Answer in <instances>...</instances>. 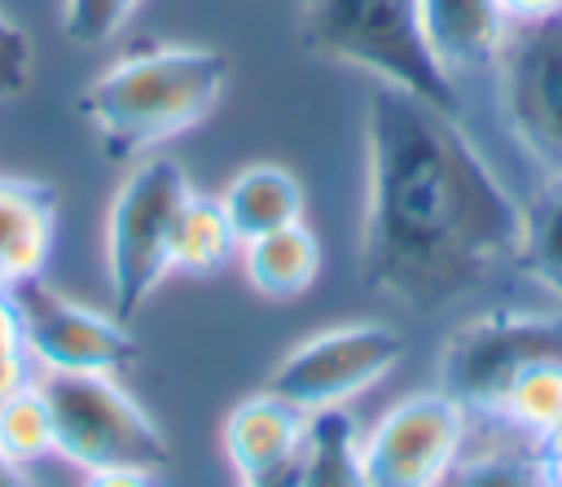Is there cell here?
I'll use <instances>...</instances> for the list:
<instances>
[{
	"mask_svg": "<svg viewBox=\"0 0 562 487\" xmlns=\"http://www.w3.org/2000/svg\"><path fill=\"white\" fill-rule=\"evenodd\" d=\"M522 206L452 110L373 83L364 101L360 281L439 312L514 263Z\"/></svg>",
	"mask_w": 562,
	"mask_h": 487,
	"instance_id": "obj_1",
	"label": "cell"
},
{
	"mask_svg": "<svg viewBox=\"0 0 562 487\" xmlns=\"http://www.w3.org/2000/svg\"><path fill=\"white\" fill-rule=\"evenodd\" d=\"M228 83V57L202 44H149L105 66L79 97L110 158H145L198 127Z\"/></svg>",
	"mask_w": 562,
	"mask_h": 487,
	"instance_id": "obj_2",
	"label": "cell"
},
{
	"mask_svg": "<svg viewBox=\"0 0 562 487\" xmlns=\"http://www.w3.org/2000/svg\"><path fill=\"white\" fill-rule=\"evenodd\" d=\"M299 39L321 61L364 70L457 114V88L426 48L417 0H307Z\"/></svg>",
	"mask_w": 562,
	"mask_h": 487,
	"instance_id": "obj_3",
	"label": "cell"
},
{
	"mask_svg": "<svg viewBox=\"0 0 562 487\" xmlns=\"http://www.w3.org/2000/svg\"><path fill=\"white\" fill-rule=\"evenodd\" d=\"M57 456L88 469H162L171 443L114 373H35Z\"/></svg>",
	"mask_w": 562,
	"mask_h": 487,
	"instance_id": "obj_4",
	"label": "cell"
},
{
	"mask_svg": "<svg viewBox=\"0 0 562 487\" xmlns=\"http://www.w3.org/2000/svg\"><path fill=\"white\" fill-rule=\"evenodd\" d=\"M189 193V175L171 154H145L119 184L105 215V281L119 320H132L171 276V228Z\"/></svg>",
	"mask_w": 562,
	"mask_h": 487,
	"instance_id": "obj_5",
	"label": "cell"
},
{
	"mask_svg": "<svg viewBox=\"0 0 562 487\" xmlns=\"http://www.w3.org/2000/svg\"><path fill=\"white\" fill-rule=\"evenodd\" d=\"M536 364H562V312H483L448 333L439 351V390L465 412L501 408L514 377Z\"/></svg>",
	"mask_w": 562,
	"mask_h": 487,
	"instance_id": "obj_6",
	"label": "cell"
},
{
	"mask_svg": "<svg viewBox=\"0 0 562 487\" xmlns=\"http://www.w3.org/2000/svg\"><path fill=\"white\" fill-rule=\"evenodd\" d=\"M496 97L518 149L544 175H562V13L509 26L496 53Z\"/></svg>",
	"mask_w": 562,
	"mask_h": 487,
	"instance_id": "obj_7",
	"label": "cell"
},
{
	"mask_svg": "<svg viewBox=\"0 0 562 487\" xmlns=\"http://www.w3.org/2000/svg\"><path fill=\"white\" fill-rule=\"evenodd\" d=\"M400 355H404V338L391 325H378V320L334 325L299 342L272 369L268 390L307 417L325 408H347V399L378 386L400 364Z\"/></svg>",
	"mask_w": 562,
	"mask_h": 487,
	"instance_id": "obj_8",
	"label": "cell"
},
{
	"mask_svg": "<svg viewBox=\"0 0 562 487\" xmlns=\"http://www.w3.org/2000/svg\"><path fill=\"white\" fill-rule=\"evenodd\" d=\"M9 298L22 320V342L40 373H123L136 360V338L114 312H92L57 294L44 272L13 281Z\"/></svg>",
	"mask_w": 562,
	"mask_h": 487,
	"instance_id": "obj_9",
	"label": "cell"
},
{
	"mask_svg": "<svg viewBox=\"0 0 562 487\" xmlns=\"http://www.w3.org/2000/svg\"><path fill=\"white\" fill-rule=\"evenodd\" d=\"M470 412L443 390H417L391 404L360 439L373 487H435L465 448Z\"/></svg>",
	"mask_w": 562,
	"mask_h": 487,
	"instance_id": "obj_10",
	"label": "cell"
},
{
	"mask_svg": "<svg viewBox=\"0 0 562 487\" xmlns=\"http://www.w3.org/2000/svg\"><path fill=\"white\" fill-rule=\"evenodd\" d=\"M303 439H307V412H299L268 386L246 395L241 404H233L220 426V443H224V456L237 478H250L281 461H294L303 452Z\"/></svg>",
	"mask_w": 562,
	"mask_h": 487,
	"instance_id": "obj_11",
	"label": "cell"
},
{
	"mask_svg": "<svg viewBox=\"0 0 562 487\" xmlns=\"http://www.w3.org/2000/svg\"><path fill=\"white\" fill-rule=\"evenodd\" d=\"M417 18L426 48L448 79L492 66L509 35L501 0H417Z\"/></svg>",
	"mask_w": 562,
	"mask_h": 487,
	"instance_id": "obj_12",
	"label": "cell"
},
{
	"mask_svg": "<svg viewBox=\"0 0 562 487\" xmlns=\"http://www.w3.org/2000/svg\"><path fill=\"white\" fill-rule=\"evenodd\" d=\"M57 233V193L44 180L0 175V272L13 281L40 276Z\"/></svg>",
	"mask_w": 562,
	"mask_h": 487,
	"instance_id": "obj_13",
	"label": "cell"
},
{
	"mask_svg": "<svg viewBox=\"0 0 562 487\" xmlns=\"http://www.w3.org/2000/svg\"><path fill=\"white\" fill-rule=\"evenodd\" d=\"M237 259H241L250 290L281 303V298H299L312 290V281L321 272V241L303 219H294L285 228H272L263 237L241 241Z\"/></svg>",
	"mask_w": 562,
	"mask_h": 487,
	"instance_id": "obj_14",
	"label": "cell"
},
{
	"mask_svg": "<svg viewBox=\"0 0 562 487\" xmlns=\"http://www.w3.org/2000/svg\"><path fill=\"white\" fill-rule=\"evenodd\" d=\"M220 206H224L237 241H250V237H263L272 228L303 219V184L294 171H285L277 162H250L224 184Z\"/></svg>",
	"mask_w": 562,
	"mask_h": 487,
	"instance_id": "obj_15",
	"label": "cell"
},
{
	"mask_svg": "<svg viewBox=\"0 0 562 487\" xmlns=\"http://www.w3.org/2000/svg\"><path fill=\"white\" fill-rule=\"evenodd\" d=\"M299 487H373L360 456V430L347 408H325L307 417Z\"/></svg>",
	"mask_w": 562,
	"mask_h": 487,
	"instance_id": "obj_16",
	"label": "cell"
},
{
	"mask_svg": "<svg viewBox=\"0 0 562 487\" xmlns=\"http://www.w3.org/2000/svg\"><path fill=\"white\" fill-rule=\"evenodd\" d=\"M237 250H241V241H237L220 197L189 193L176 215V228H171V272L215 276L228 268V259H237Z\"/></svg>",
	"mask_w": 562,
	"mask_h": 487,
	"instance_id": "obj_17",
	"label": "cell"
},
{
	"mask_svg": "<svg viewBox=\"0 0 562 487\" xmlns=\"http://www.w3.org/2000/svg\"><path fill=\"white\" fill-rule=\"evenodd\" d=\"M514 263L562 312V175H549V184L531 197V206H522V233H518Z\"/></svg>",
	"mask_w": 562,
	"mask_h": 487,
	"instance_id": "obj_18",
	"label": "cell"
},
{
	"mask_svg": "<svg viewBox=\"0 0 562 487\" xmlns=\"http://www.w3.org/2000/svg\"><path fill=\"white\" fill-rule=\"evenodd\" d=\"M44 456H57V439H53V417H48L44 390L31 377L26 386H18L0 399V461L26 469Z\"/></svg>",
	"mask_w": 562,
	"mask_h": 487,
	"instance_id": "obj_19",
	"label": "cell"
},
{
	"mask_svg": "<svg viewBox=\"0 0 562 487\" xmlns=\"http://www.w3.org/2000/svg\"><path fill=\"white\" fill-rule=\"evenodd\" d=\"M435 487H553L544 469V452L522 448H479L448 465V474Z\"/></svg>",
	"mask_w": 562,
	"mask_h": 487,
	"instance_id": "obj_20",
	"label": "cell"
},
{
	"mask_svg": "<svg viewBox=\"0 0 562 487\" xmlns=\"http://www.w3.org/2000/svg\"><path fill=\"white\" fill-rule=\"evenodd\" d=\"M496 417L522 434L549 439L562 426V364H536L522 377H514Z\"/></svg>",
	"mask_w": 562,
	"mask_h": 487,
	"instance_id": "obj_21",
	"label": "cell"
},
{
	"mask_svg": "<svg viewBox=\"0 0 562 487\" xmlns=\"http://www.w3.org/2000/svg\"><path fill=\"white\" fill-rule=\"evenodd\" d=\"M136 9L140 0H61V35L79 48L110 44Z\"/></svg>",
	"mask_w": 562,
	"mask_h": 487,
	"instance_id": "obj_22",
	"label": "cell"
},
{
	"mask_svg": "<svg viewBox=\"0 0 562 487\" xmlns=\"http://www.w3.org/2000/svg\"><path fill=\"white\" fill-rule=\"evenodd\" d=\"M35 377V360L22 342V320H18V307L9 298V290L0 294V399L18 386H26Z\"/></svg>",
	"mask_w": 562,
	"mask_h": 487,
	"instance_id": "obj_23",
	"label": "cell"
},
{
	"mask_svg": "<svg viewBox=\"0 0 562 487\" xmlns=\"http://www.w3.org/2000/svg\"><path fill=\"white\" fill-rule=\"evenodd\" d=\"M35 75V44L31 35L0 13V101H13L31 88Z\"/></svg>",
	"mask_w": 562,
	"mask_h": 487,
	"instance_id": "obj_24",
	"label": "cell"
},
{
	"mask_svg": "<svg viewBox=\"0 0 562 487\" xmlns=\"http://www.w3.org/2000/svg\"><path fill=\"white\" fill-rule=\"evenodd\" d=\"M83 487H158V469H88Z\"/></svg>",
	"mask_w": 562,
	"mask_h": 487,
	"instance_id": "obj_25",
	"label": "cell"
},
{
	"mask_svg": "<svg viewBox=\"0 0 562 487\" xmlns=\"http://www.w3.org/2000/svg\"><path fill=\"white\" fill-rule=\"evenodd\" d=\"M509 26H522V22H544V18H558L562 13V0H501Z\"/></svg>",
	"mask_w": 562,
	"mask_h": 487,
	"instance_id": "obj_26",
	"label": "cell"
},
{
	"mask_svg": "<svg viewBox=\"0 0 562 487\" xmlns=\"http://www.w3.org/2000/svg\"><path fill=\"white\" fill-rule=\"evenodd\" d=\"M303 456V452H299ZM299 456L294 461H281V465H272V469H259V474H250V478H237L241 487H299Z\"/></svg>",
	"mask_w": 562,
	"mask_h": 487,
	"instance_id": "obj_27",
	"label": "cell"
},
{
	"mask_svg": "<svg viewBox=\"0 0 562 487\" xmlns=\"http://www.w3.org/2000/svg\"><path fill=\"white\" fill-rule=\"evenodd\" d=\"M540 452H544V469H549V483H553V487H562V439H549V443H540Z\"/></svg>",
	"mask_w": 562,
	"mask_h": 487,
	"instance_id": "obj_28",
	"label": "cell"
},
{
	"mask_svg": "<svg viewBox=\"0 0 562 487\" xmlns=\"http://www.w3.org/2000/svg\"><path fill=\"white\" fill-rule=\"evenodd\" d=\"M0 487H31V483H26V474H22L18 465L0 461Z\"/></svg>",
	"mask_w": 562,
	"mask_h": 487,
	"instance_id": "obj_29",
	"label": "cell"
}]
</instances>
